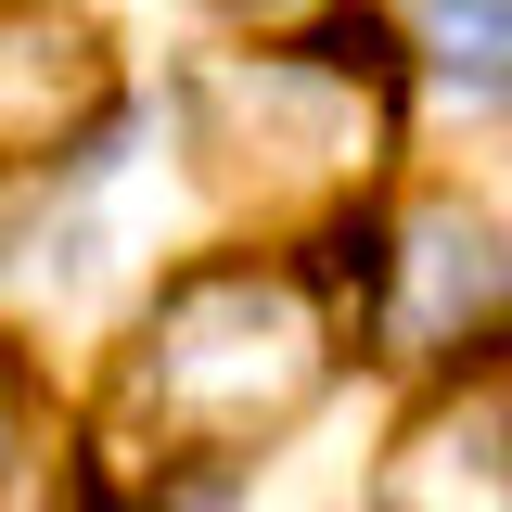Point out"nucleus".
Segmentation results:
<instances>
[{"label": "nucleus", "instance_id": "obj_1", "mask_svg": "<svg viewBox=\"0 0 512 512\" xmlns=\"http://www.w3.org/2000/svg\"><path fill=\"white\" fill-rule=\"evenodd\" d=\"M333 372V333H320V295L269 256H205L154 295V333H141V397L154 423L192 448H244L282 436L295 410Z\"/></svg>", "mask_w": 512, "mask_h": 512}, {"label": "nucleus", "instance_id": "obj_2", "mask_svg": "<svg viewBox=\"0 0 512 512\" xmlns=\"http://www.w3.org/2000/svg\"><path fill=\"white\" fill-rule=\"evenodd\" d=\"M205 154H256L269 180H346V167H372V103L346 77V39L256 52L231 77H205Z\"/></svg>", "mask_w": 512, "mask_h": 512}, {"label": "nucleus", "instance_id": "obj_3", "mask_svg": "<svg viewBox=\"0 0 512 512\" xmlns=\"http://www.w3.org/2000/svg\"><path fill=\"white\" fill-rule=\"evenodd\" d=\"M116 116V52L77 13H0V167H52Z\"/></svg>", "mask_w": 512, "mask_h": 512}, {"label": "nucleus", "instance_id": "obj_4", "mask_svg": "<svg viewBox=\"0 0 512 512\" xmlns=\"http://www.w3.org/2000/svg\"><path fill=\"white\" fill-rule=\"evenodd\" d=\"M384 512H512V461H500V384H474L461 410L410 423L384 461Z\"/></svg>", "mask_w": 512, "mask_h": 512}, {"label": "nucleus", "instance_id": "obj_5", "mask_svg": "<svg viewBox=\"0 0 512 512\" xmlns=\"http://www.w3.org/2000/svg\"><path fill=\"white\" fill-rule=\"evenodd\" d=\"M487 231H461V218H436L423 244H410V320L423 333H461V308H487Z\"/></svg>", "mask_w": 512, "mask_h": 512}, {"label": "nucleus", "instance_id": "obj_6", "mask_svg": "<svg viewBox=\"0 0 512 512\" xmlns=\"http://www.w3.org/2000/svg\"><path fill=\"white\" fill-rule=\"evenodd\" d=\"M423 39L461 90H500V52H512V0H423Z\"/></svg>", "mask_w": 512, "mask_h": 512}, {"label": "nucleus", "instance_id": "obj_7", "mask_svg": "<svg viewBox=\"0 0 512 512\" xmlns=\"http://www.w3.org/2000/svg\"><path fill=\"white\" fill-rule=\"evenodd\" d=\"M0 448H13V372H0Z\"/></svg>", "mask_w": 512, "mask_h": 512}]
</instances>
